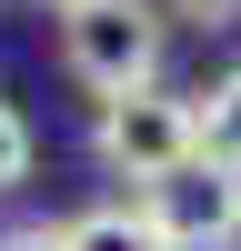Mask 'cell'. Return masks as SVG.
Returning <instances> with one entry per match:
<instances>
[{
  "mask_svg": "<svg viewBox=\"0 0 241 251\" xmlns=\"http://www.w3.org/2000/svg\"><path fill=\"white\" fill-rule=\"evenodd\" d=\"M40 10H80V0H40Z\"/></svg>",
  "mask_w": 241,
  "mask_h": 251,
  "instance_id": "9",
  "label": "cell"
},
{
  "mask_svg": "<svg viewBox=\"0 0 241 251\" xmlns=\"http://www.w3.org/2000/svg\"><path fill=\"white\" fill-rule=\"evenodd\" d=\"M0 251H60V221H10Z\"/></svg>",
  "mask_w": 241,
  "mask_h": 251,
  "instance_id": "8",
  "label": "cell"
},
{
  "mask_svg": "<svg viewBox=\"0 0 241 251\" xmlns=\"http://www.w3.org/2000/svg\"><path fill=\"white\" fill-rule=\"evenodd\" d=\"M91 161L111 181H131V191L191 171L201 161V100L171 91V80H151V91H131V100H100L91 111Z\"/></svg>",
  "mask_w": 241,
  "mask_h": 251,
  "instance_id": "2",
  "label": "cell"
},
{
  "mask_svg": "<svg viewBox=\"0 0 241 251\" xmlns=\"http://www.w3.org/2000/svg\"><path fill=\"white\" fill-rule=\"evenodd\" d=\"M161 50H171V20H161V0H80V10H60V71L100 100H131L161 80Z\"/></svg>",
  "mask_w": 241,
  "mask_h": 251,
  "instance_id": "1",
  "label": "cell"
},
{
  "mask_svg": "<svg viewBox=\"0 0 241 251\" xmlns=\"http://www.w3.org/2000/svg\"><path fill=\"white\" fill-rule=\"evenodd\" d=\"M161 20H171V30H201V40H211V30H231V20H241V0H161Z\"/></svg>",
  "mask_w": 241,
  "mask_h": 251,
  "instance_id": "7",
  "label": "cell"
},
{
  "mask_svg": "<svg viewBox=\"0 0 241 251\" xmlns=\"http://www.w3.org/2000/svg\"><path fill=\"white\" fill-rule=\"evenodd\" d=\"M131 201L171 231V251H241V171H221L211 151L191 171L151 181V191H131Z\"/></svg>",
  "mask_w": 241,
  "mask_h": 251,
  "instance_id": "3",
  "label": "cell"
},
{
  "mask_svg": "<svg viewBox=\"0 0 241 251\" xmlns=\"http://www.w3.org/2000/svg\"><path fill=\"white\" fill-rule=\"evenodd\" d=\"M20 181H30V121L0 100V191H20Z\"/></svg>",
  "mask_w": 241,
  "mask_h": 251,
  "instance_id": "6",
  "label": "cell"
},
{
  "mask_svg": "<svg viewBox=\"0 0 241 251\" xmlns=\"http://www.w3.org/2000/svg\"><path fill=\"white\" fill-rule=\"evenodd\" d=\"M60 251H171V231H161L141 201H100V211L60 221Z\"/></svg>",
  "mask_w": 241,
  "mask_h": 251,
  "instance_id": "4",
  "label": "cell"
},
{
  "mask_svg": "<svg viewBox=\"0 0 241 251\" xmlns=\"http://www.w3.org/2000/svg\"><path fill=\"white\" fill-rule=\"evenodd\" d=\"M201 151H211L221 171H241V71H221L211 91H201Z\"/></svg>",
  "mask_w": 241,
  "mask_h": 251,
  "instance_id": "5",
  "label": "cell"
}]
</instances>
